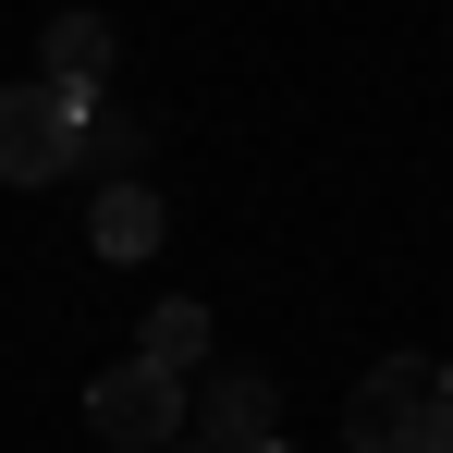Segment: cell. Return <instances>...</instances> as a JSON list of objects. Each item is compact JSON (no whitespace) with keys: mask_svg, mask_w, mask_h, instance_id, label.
Listing matches in <instances>:
<instances>
[{"mask_svg":"<svg viewBox=\"0 0 453 453\" xmlns=\"http://www.w3.org/2000/svg\"><path fill=\"white\" fill-rule=\"evenodd\" d=\"M343 453H453V380L417 356H380L343 404Z\"/></svg>","mask_w":453,"mask_h":453,"instance_id":"6da1fadb","label":"cell"},{"mask_svg":"<svg viewBox=\"0 0 453 453\" xmlns=\"http://www.w3.org/2000/svg\"><path fill=\"white\" fill-rule=\"evenodd\" d=\"M86 429L111 453H172L184 429H196V380H159L148 356H123V368L86 380Z\"/></svg>","mask_w":453,"mask_h":453,"instance_id":"7a4b0ae2","label":"cell"},{"mask_svg":"<svg viewBox=\"0 0 453 453\" xmlns=\"http://www.w3.org/2000/svg\"><path fill=\"white\" fill-rule=\"evenodd\" d=\"M86 148V98H62V86H0V184H62Z\"/></svg>","mask_w":453,"mask_h":453,"instance_id":"3957f363","label":"cell"},{"mask_svg":"<svg viewBox=\"0 0 453 453\" xmlns=\"http://www.w3.org/2000/svg\"><path fill=\"white\" fill-rule=\"evenodd\" d=\"M270 429H282V380L270 368H209L196 380V429H184L196 453H270Z\"/></svg>","mask_w":453,"mask_h":453,"instance_id":"277c9868","label":"cell"},{"mask_svg":"<svg viewBox=\"0 0 453 453\" xmlns=\"http://www.w3.org/2000/svg\"><path fill=\"white\" fill-rule=\"evenodd\" d=\"M37 86L98 98V86H111V25H98V12H62V25H50V50H37Z\"/></svg>","mask_w":453,"mask_h":453,"instance_id":"5b68a950","label":"cell"},{"mask_svg":"<svg viewBox=\"0 0 453 453\" xmlns=\"http://www.w3.org/2000/svg\"><path fill=\"white\" fill-rule=\"evenodd\" d=\"M86 245H98L111 270H135V257L159 245V196H148V184H98V209H86Z\"/></svg>","mask_w":453,"mask_h":453,"instance_id":"8992f818","label":"cell"},{"mask_svg":"<svg viewBox=\"0 0 453 453\" xmlns=\"http://www.w3.org/2000/svg\"><path fill=\"white\" fill-rule=\"evenodd\" d=\"M135 356H148L159 380H196V368H209V306H184V295H172V306H148Z\"/></svg>","mask_w":453,"mask_h":453,"instance_id":"52a82bcc","label":"cell"},{"mask_svg":"<svg viewBox=\"0 0 453 453\" xmlns=\"http://www.w3.org/2000/svg\"><path fill=\"white\" fill-rule=\"evenodd\" d=\"M135 148H148V135H135V111L86 98V148H74V172H86V184H135Z\"/></svg>","mask_w":453,"mask_h":453,"instance_id":"ba28073f","label":"cell"},{"mask_svg":"<svg viewBox=\"0 0 453 453\" xmlns=\"http://www.w3.org/2000/svg\"><path fill=\"white\" fill-rule=\"evenodd\" d=\"M172 453H196V441H172Z\"/></svg>","mask_w":453,"mask_h":453,"instance_id":"9c48e42d","label":"cell"},{"mask_svg":"<svg viewBox=\"0 0 453 453\" xmlns=\"http://www.w3.org/2000/svg\"><path fill=\"white\" fill-rule=\"evenodd\" d=\"M441 380H453V356H441Z\"/></svg>","mask_w":453,"mask_h":453,"instance_id":"30bf717a","label":"cell"},{"mask_svg":"<svg viewBox=\"0 0 453 453\" xmlns=\"http://www.w3.org/2000/svg\"><path fill=\"white\" fill-rule=\"evenodd\" d=\"M270 453H282V441H270Z\"/></svg>","mask_w":453,"mask_h":453,"instance_id":"8fae6325","label":"cell"}]
</instances>
